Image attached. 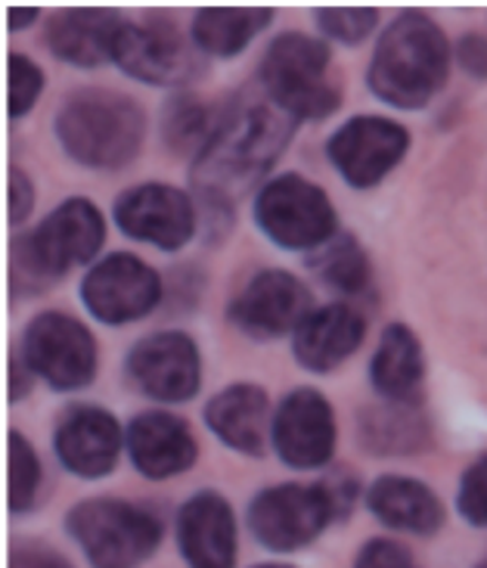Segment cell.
<instances>
[{
    "label": "cell",
    "mask_w": 487,
    "mask_h": 568,
    "mask_svg": "<svg viewBox=\"0 0 487 568\" xmlns=\"http://www.w3.org/2000/svg\"><path fill=\"white\" fill-rule=\"evenodd\" d=\"M361 497V481L348 469H333L311 485L283 481L261 488L248 500V531L271 554H298L333 523L348 519Z\"/></svg>",
    "instance_id": "3"
},
{
    "label": "cell",
    "mask_w": 487,
    "mask_h": 568,
    "mask_svg": "<svg viewBox=\"0 0 487 568\" xmlns=\"http://www.w3.org/2000/svg\"><path fill=\"white\" fill-rule=\"evenodd\" d=\"M7 568H72V562L47 544H19L10 550Z\"/></svg>",
    "instance_id": "36"
},
{
    "label": "cell",
    "mask_w": 487,
    "mask_h": 568,
    "mask_svg": "<svg viewBox=\"0 0 487 568\" xmlns=\"http://www.w3.org/2000/svg\"><path fill=\"white\" fill-rule=\"evenodd\" d=\"M38 16H41L38 7H19V3H13V7H7V29L10 31L29 29V26H34V19H38Z\"/></svg>",
    "instance_id": "38"
},
{
    "label": "cell",
    "mask_w": 487,
    "mask_h": 568,
    "mask_svg": "<svg viewBox=\"0 0 487 568\" xmlns=\"http://www.w3.org/2000/svg\"><path fill=\"white\" fill-rule=\"evenodd\" d=\"M311 311L314 298L305 280L280 267H264L230 298L227 321L248 338L271 342L295 333Z\"/></svg>",
    "instance_id": "15"
},
{
    "label": "cell",
    "mask_w": 487,
    "mask_h": 568,
    "mask_svg": "<svg viewBox=\"0 0 487 568\" xmlns=\"http://www.w3.org/2000/svg\"><path fill=\"white\" fill-rule=\"evenodd\" d=\"M221 115H224V103H209L193 91L174 93L162 109V119H159L162 143L168 146V153L193 162L205 150V143L212 140Z\"/></svg>",
    "instance_id": "27"
},
{
    "label": "cell",
    "mask_w": 487,
    "mask_h": 568,
    "mask_svg": "<svg viewBox=\"0 0 487 568\" xmlns=\"http://www.w3.org/2000/svg\"><path fill=\"white\" fill-rule=\"evenodd\" d=\"M162 277L134 252H109L88 267L81 280V305L93 321L128 326L162 305Z\"/></svg>",
    "instance_id": "10"
},
{
    "label": "cell",
    "mask_w": 487,
    "mask_h": 568,
    "mask_svg": "<svg viewBox=\"0 0 487 568\" xmlns=\"http://www.w3.org/2000/svg\"><path fill=\"white\" fill-rule=\"evenodd\" d=\"M366 317L351 302L314 307L292 333V354L311 373H333L364 345Z\"/></svg>",
    "instance_id": "20"
},
{
    "label": "cell",
    "mask_w": 487,
    "mask_h": 568,
    "mask_svg": "<svg viewBox=\"0 0 487 568\" xmlns=\"http://www.w3.org/2000/svg\"><path fill=\"white\" fill-rule=\"evenodd\" d=\"M357 438L373 457H407L432 445V426L423 404L379 400L357 419Z\"/></svg>",
    "instance_id": "25"
},
{
    "label": "cell",
    "mask_w": 487,
    "mask_h": 568,
    "mask_svg": "<svg viewBox=\"0 0 487 568\" xmlns=\"http://www.w3.org/2000/svg\"><path fill=\"white\" fill-rule=\"evenodd\" d=\"M177 554L186 568H236L240 531L230 500L217 491H196L174 519Z\"/></svg>",
    "instance_id": "18"
},
{
    "label": "cell",
    "mask_w": 487,
    "mask_h": 568,
    "mask_svg": "<svg viewBox=\"0 0 487 568\" xmlns=\"http://www.w3.org/2000/svg\"><path fill=\"white\" fill-rule=\"evenodd\" d=\"M19 354L34 373V379L47 383L53 392L88 388L100 367L93 333L65 311L34 314L22 329Z\"/></svg>",
    "instance_id": "9"
},
{
    "label": "cell",
    "mask_w": 487,
    "mask_h": 568,
    "mask_svg": "<svg viewBox=\"0 0 487 568\" xmlns=\"http://www.w3.org/2000/svg\"><path fill=\"white\" fill-rule=\"evenodd\" d=\"M457 509L473 528L487 531V454L481 460H475L459 478Z\"/></svg>",
    "instance_id": "32"
},
{
    "label": "cell",
    "mask_w": 487,
    "mask_h": 568,
    "mask_svg": "<svg viewBox=\"0 0 487 568\" xmlns=\"http://www.w3.org/2000/svg\"><path fill=\"white\" fill-rule=\"evenodd\" d=\"M258 81L264 97L298 124L323 122L342 106L333 50L305 31L276 34L258 62Z\"/></svg>",
    "instance_id": "6"
},
{
    "label": "cell",
    "mask_w": 487,
    "mask_h": 568,
    "mask_svg": "<svg viewBox=\"0 0 487 568\" xmlns=\"http://www.w3.org/2000/svg\"><path fill=\"white\" fill-rule=\"evenodd\" d=\"M31 385H34V373H31L29 364L22 361V354L13 352L10 354V361H7V398H10V404L26 398Z\"/></svg>",
    "instance_id": "37"
},
{
    "label": "cell",
    "mask_w": 487,
    "mask_h": 568,
    "mask_svg": "<svg viewBox=\"0 0 487 568\" xmlns=\"http://www.w3.org/2000/svg\"><path fill=\"white\" fill-rule=\"evenodd\" d=\"M410 150V131L385 115H354L326 140V159L354 190L382 184Z\"/></svg>",
    "instance_id": "14"
},
{
    "label": "cell",
    "mask_w": 487,
    "mask_h": 568,
    "mask_svg": "<svg viewBox=\"0 0 487 568\" xmlns=\"http://www.w3.org/2000/svg\"><path fill=\"white\" fill-rule=\"evenodd\" d=\"M311 271L314 277L321 280L323 286L342 292V295H364L373 283V264H369V255L366 248L361 246L357 236L351 233H335L333 240L321 246L317 252H311Z\"/></svg>",
    "instance_id": "28"
},
{
    "label": "cell",
    "mask_w": 487,
    "mask_h": 568,
    "mask_svg": "<svg viewBox=\"0 0 487 568\" xmlns=\"http://www.w3.org/2000/svg\"><path fill=\"white\" fill-rule=\"evenodd\" d=\"M124 22L128 19L106 7H69L47 22V50L65 65L97 69L103 62H112Z\"/></svg>",
    "instance_id": "21"
},
{
    "label": "cell",
    "mask_w": 487,
    "mask_h": 568,
    "mask_svg": "<svg viewBox=\"0 0 487 568\" xmlns=\"http://www.w3.org/2000/svg\"><path fill=\"white\" fill-rule=\"evenodd\" d=\"M338 426H335L333 404L317 388H292L280 400L271 419V445L283 466L307 473L323 469L335 457Z\"/></svg>",
    "instance_id": "16"
},
{
    "label": "cell",
    "mask_w": 487,
    "mask_h": 568,
    "mask_svg": "<svg viewBox=\"0 0 487 568\" xmlns=\"http://www.w3.org/2000/svg\"><path fill=\"white\" fill-rule=\"evenodd\" d=\"M124 447V432L106 407L75 404L57 419L53 454L69 476L97 481L115 473Z\"/></svg>",
    "instance_id": "17"
},
{
    "label": "cell",
    "mask_w": 487,
    "mask_h": 568,
    "mask_svg": "<svg viewBox=\"0 0 487 568\" xmlns=\"http://www.w3.org/2000/svg\"><path fill=\"white\" fill-rule=\"evenodd\" d=\"M454 60L469 78L487 81V38L478 31L463 34L457 44H454Z\"/></svg>",
    "instance_id": "35"
},
{
    "label": "cell",
    "mask_w": 487,
    "mask_h": 568,
    "mask_svg": "<svg viewBox=\"0 0 487 568\" xmlns=\"http://www.w3.org/2000/svg\"><path fill=\"white\" fill-rule=\"evenodd\" d=\"M53 134L62 153L91 171L128 169L146 140V112L128 93L88 88L65 97Z\"/></svg>",
    "instance_id": "5"
},
{
    "label": "cell",
    "mask_w": 487,
    "mask_h": 568,
    "mask_svg": "<svg viewBox=\"0 0 487 568\" xmlns=\"http://www.w3.org/2000/svg\"><path fill=\"white\" fill-rule=\"evenodd\" d=\"M124 376L143 398L159 404L193 400L202 388V354L196 338L183 329L150 333L124 357Z\"/></svg>",
    "instance_id": "13"
},
{
    "label": "cell",
    "mask_w": 487,
    "mask_h": 568,
    "mask_svg": "<svg viewBox=\"0 0 487 568\" xmlns=\"http://www.w3.org/2000/svg\"><path fill=\"white\" fill-rule=\"evenodd\" d=\"M274 16V7H202L190 22V41L202 57L233 60L271 29Z\"/></svg>",
    "instance_id": "26"
},
{
    "label": "cell",
    "mask_w": 487,
    "mask_h": 568,
    "mask_svg": "<svg viewBox=\"0 0 487 568\" xmlns=\"http://www.w3.org/2000/svg\"><path fill=\"white\" fill-rule=\"evenodd\" d=\"M298 122L267 97L236 93L224 100V115L205 150L190 162V184L199 205V221L224 227L236 215L243 196L271 181L267 174L290 150Z\"/></svg>",
    "instance_id": "1"
},
{
    "label": "cell",
    "mask_w": 487,
    "mask_h": 568,
    "mask_svg": "<svg viewBox=\"0 0 487 568\" xmlns=\"http://www.w3.org/2000/svg\"><path fill=\"white\" fill-rule=\"evenodd\" d=\"M112 62L124 75L150 88H186L202 75L196 44L165 16L124 22Z\"/></svg>",
    "instance_id": "11"
},
{
    "label": "cell",
    "mask_w": 487,
    "mask_h": 568,
    "mask_svg": "<svg viewBox=\"0 0 487 568\" xmlns=\"http://www.w3.org/2000/svg\"><path fill=\"white\" fill-rule=\"evenodd\" d=\"M314 19L326 44L354 47L376 31L379 10L376 7H321Z\"/></svg>",
    "instance_id": "30"
},
{
    "label": "cell",
    "mask_w": 487,
    "mask_h": 568,
    "mask_svg": "<svg viewBox=\"0 0 487 568\" xmlns=\"http://www.w3.org/2000/svg\"><path fill=\"white\" fill-rule=\"evenodd\" d=\"M202 419L214 438L236 454L261 457L271 435V398L255 383H233L209 398Z\"/></svg>",
    "instance_id": "22"
},
{
    "label": "cell",
    "mask_w": 487,
    "mask_h": 568,
    "mask_svg": "<svg viewBox=\"0 0 487 568\" xmlns=\"http://www.w3.org/2000/svg\"><path fill=\"white\" fill-rule=\"evenodd\" d=\"M106 215L84 196L60 202L50 215L10 243V290L29 295L62 280L69 271L100 262Z\"/></svg>",
    "instance_id": "4"
},
{
    "label": "cell",
    "mask_w": 487,
    "mask_h": 568,
    "mask_svg": "<svg viewBox=\"0 0 487 568\" xmlns=\"http://www.w3.org/2000/svg\"><path fill=\"white\" fill-rule=\"evenodd\" d=\"M112 221L134 243L181 252L199 231V205L196 196L181 186L146 181L124 190L115 200Z\"/></svg>",
    "instance_id": "12"
},
{
    "label": "cell",
    "mask_w": 487,
    "mask_h": 568,
    "mask_svg": "<svg viewBox=\"0 0 487 568\" xmlns=\"http://www.w3.org/2000/svg\"><path fill=\"white\" fill-rule=\"evenodd\" d=\"M44 69L26 53H10L7 57V115L19 122L22 115H29L34 103L44 93Z\"/></svg>",
    "instance_id": "31"
},
{
    "label": "cell",
    "mask_w": 487,
    "mask_h": 568,
    "mask_svg": "<svg viewBox=\"0 0 487 568\" xmlns=\"http://www.w3.org/2000/svg\"><path fill=\"white\" fill-rule=\"evenodd\" d=\"M366 509L385 528L428 538L444 525V504L426 481L410 476H379L366 488Z\"/></svg>",
    "instance_id": "24"
},
{
    "label": "cell",
    "mask_w": 487,
    "mask_h": 568,
    "mask_svg": "<svg viewBox=\"0 0 487 568\" xmlns=\"http://www.w3.org/2000/svg\"><path fill=\"white\" fill-rule=\"evenodd\" d=\"M351 568H416L407 547H400L397 540L373 538L361 547V554L354 556Z\"/></svg>",
    "instance_id": "33"
},
{
    "label": "cell",
    "mask_w": 487,
    "mask_h": 568,
    "mask_svg": "<svg viewBox=\"0 0 487 568\" xmlns=\"http://www.w3.org/2000/svg\"><path fill=\"white\" fill-rule=\"evenodd\" d=\"M65 531L91 568H140L162 544V519L122 497H88L65 513Z\"/></svg>",
    "instance_id": "7"
},
{
    "label": "cell",
    "mask_w": 487,
    "mask_h": 568,
    "mask_svg": "<svg viewBox=\"0 0 487 568\" xmlns=\"http://www.w3.org/2000/svg\"><path fill=\"white\" fill-rule=\"evenodd\" d=\"M252 568H295V566H286V562H258V566Z\"/></svg>",
    "instance_id": "39"
},
{
    "label": "cell",
    "mask_w": 487,
    "mask_h": 568,
    "mask_svg": "<svg viewBox=\"0 0 487 568\" xmlns=\"http://www.w3.org/2000/svg\"><path fill=\"white\" fill-rule=\"evenodd\" d=\"M34 209V184L19 165H10L7 171V217L10 224H22Z\"/></svg>",
    "instance_id": "34"
},
{
    "label": "cell",
    "mask_w": 487,
    "mask_h": 568,
    "mask_svg": "<svg viewBox=\"0 0 487 568\" xmlns=\"http://www.w3.org/2000/svg\"><path fill=\"white\" fill-rule=\"evenodd\" d=\"M454 44L423 10L397 13L373 47L366 84L376 100L395 109L428 106L447 84Z\"/></svg>",
    "instance_id": "2"
},
{
    "label": "cell",
    "mask_w": 487,
    "mask_h": 568,
    "mask_svg": "<svg viewBox=\"0 0 487 568\" xmlns=\"http://www.w3.org/2000/svg\"><path fill=\"white\" fill-rule=\"evenodd\" d=\"M369 383L382 400L423 404L426 352L407 323H388L369 361Z\"/></svg>",
    "instance_id": "23"
},
{
    "label": "cell",
    "mask_w": 487,
    "mask_h": 568,
    "mask_svg": "<svg viewBox=\"0 0 487 568\" xmlns=\"http://www.w3.org/2000/svg\"><path fill=\"white\" fill-rule=\"evenodd\" d=\"M252 212L258 231L286 252H317L338 233V212L326 190L295 171L261 184Z\"/></svg>",
    "instance_id": "8"
},
{
    "label": "cell",
    "mask_w": 487,
    "mask_h": 568,
    "mask_svg": "<svg viewBox=\"0 0 487 568\" xmlns=\"http://www.w3.org/2000/svg\"><path fill=\"white\" fill-rule=\"evenodd\" d=\"M41 485H44L41 457L29 438L13 429L7 435V509L13 516L29 513L41 497Z\"/></svg>",
    "instance_id": "29"
},
{
    "label": "cell",
    "mask_w": 487,
    "mask_h": 568,
    "mask_svg": "<svg viewBox=\"0 0 487 568\" xmlns=\"http://www.w3.org/2000/svg\"><path fill=\"white\" fill-rule=\"evenodd\" d=\"M475 568H487V559H481V562H478V566Z\"/></svg>",
    "instance_id": "40"
},
{
    "label": "cell",
    "mask_w": 487,
    "mask_h": 568,
    "mask_svg": "<svg viewBox=\"0 0 487 568\" xmlns=\"http://www.w3.org/2000/svg\"><path fill=\"white\" fill-rule=\"evenodd\" d=\"M124 450L131 466L150 481H168L193 469L199 442L190 423L168 410H143L124 429Z\"/></svg>",
    "instance_id": "19"
}]
</instances>
